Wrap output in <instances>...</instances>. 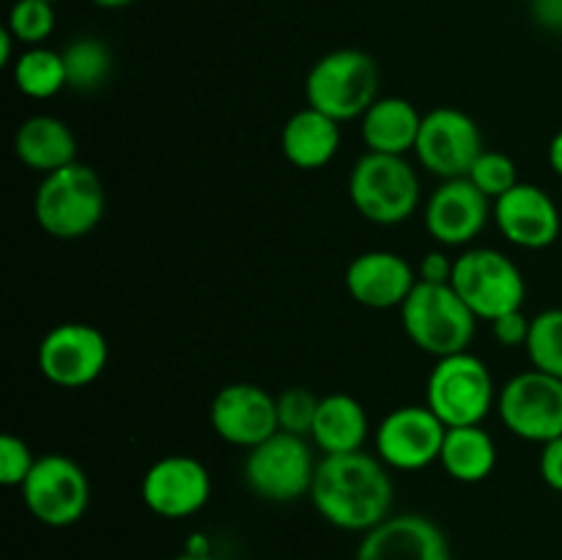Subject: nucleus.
I'll use <instances>...</instances> for the list:
<instances>
[{"instance_id": "obj_16", "label": "nucleus", "mask_w": 562, "mask_h": 560, "mask_svg": "<svg viewBox=\"0 0 562 560\" xmlns=\"http://www.w3.org/2000/svg\"><path fill=\"white\" fill-rule=\"evenodd\" d=\"M494 217V201L483 195L470 179H445L428 195L423 223L434 242L445 247H464L475 242Z\"/></svg>"}, {"instance_id": "obj_24", "label": "nucleus", "mask_w": 562, "mask_h": 560, "mask_svg": "<svg viewBox=\"0 0 562 560\" xmlns=\"http://www.w3.org/2000/svg\"><path fill=\"white\" fill-rule=\"evenodd\" d=\"M439 464L453 481L481 483L497 467V443L483 426L448 428Z\"/></svg>"}, {"instance_id": "obj_17", "label": "nucleus", "mask_w": 562, "mask_h": 560, "mask_svg": "<svg viewBox=\"0 0 562 560\" xmlns=\"http://www.w3.org/2000/svg\"><path fill=\"white\" fill-rule=\"evenodd\" d=\"M494 223L510 245L521 250H543L554 245L562 228L554 198L538 184H519L494 201Z\"/></svg>"}, {"instance_id": "obj_11", "label": "nucleus", "mask_w": 562, "mask_h": 560, "mask_svg": "<svg viewBox=\"0 0 562 560\" xmlns=\"http://www.w3.org/2000/svg\"><path fill=\"white\" fill-rule=\"evenodd\" d=\"M110 360V346L102 329L93 324H55L42 338L36 366L49 384L64 390L88 388L102 377Z\"/></svg>"}, {"instance_id": "obj_6", "label": "nucleus", "mask_w": 562, "mask_h": 560, "mask_svg": "<svg viewBox=\"0 0 562 560\" xmlns=\"http://www.w3.org/2000/svg\"><path fill=\"white\" fill-rule=\"evenodd\" d=\"M497 395L492 371L470 349L437 357L428 373L426 406L448 428L483 426Z\"/></svg>"}, {"instance_id": "obj_25", "label": "nucleus", "mask_w": 562, "mask_h": 560, "mask_svg": "<svg viewBox=\"0 0 562 560\" xmlns=\"http://www.w3.org/2000/svg\"><path fill=\"white\" fill-rule=\"evenodd\" d=\"M11 80L16 91L27 99H53L66 88V64L64 53L49 47H25L20 49L11 64Z\"/></svg>"}, {"instance_id": "obj_21", "label": "nucleus", "mask_w": 562, "mask_h": 560, "mask_svg": "<svg viewBox=\"0 0 562 560\" xmlns=\"http://www.w3.org/2000/svg\"><path fill=\"white\" fill-rule=\"evenodd\" d=\"M420 126L423 113L415 102L404 97H379L360 119L368 152L398 154V157L415 152Z\"/></svg>"}, {"instance_id": "obj_22", "label": "nucleus", "mask_w": 562, "mask_h": 560, "mask_svg": "<svg viewBox=\"0 0 562 560\" xmlns=\"http://www.w3.org/2000/svg\"><path fill=\"white\" fill-rule=\"evenodd\" d=\"M283 157L300 170H318L335 159L340 148V124L316 108H302L285 121L280 135Z\"/></svg>"}, {"instance_id": "obj_3", "label": "nucleus", "mask_w": 562, "mask_h": 560, "mask_svg": "<svg viewBox=\"0 0 562 560\" xmlns=\"http://www.w3.org/2000/svg\"><path fill=\"white\" fill-rule=\"evenodd\" d=\"M401 311V324L412 344L431 357L470 349L477 316L450 283H420L412 289Z\"/></svg>"}, {"instance_id": "obj_18", "label": "nucleus", "mask_w": 562, "mask_h": 560, "mask_svg": "<svg viewBox=\"0 0 562 560\" xmlns=\"http://www.w3.org/2000/svg\"><path fill=\"white\" fill-rule=\"evenodd\" d=\"M355 560H453L448 536L423 514H390L362 533Z\"/></svg>"}, {"instance_id": "obj_20", "label": "nucleus", "mask_w": 562, "mask_h": 560, "mask_svg": "<svg viewBox=\"0 0 562 560\" xmlns=\"http://www.w3.org/2000/svg\"><path fill=\"white\" fill-rule=\"evenodd\" d=\"M14 154L22 165L47 176L77 163V137L66 121L38 113L16 126Z\"/></svg>"}, {"instance_id": "obj_39", "label": "nucleus", "mask_w": 562, "mask_h": 560, "mask_svg": "<svg viewBox=\"0 0 562 560\" xmlns=\"http://www.w3.org/2000/svg\"><path fill=\"white\" fill-rule=\"evenodd\" d=\"M173 560H214V558L209 552H201V549H190V552L179 555V558H173Z\"/></svg>"}, {"instance_id": "obj_26", "label": "nucleus", "mask_w": 562, "mask_h": 560, "mask_svg": "<svg viewBox=\"0 0 562 560\" xmlns=\"http://www.w3.org/2000/svg\"><path fill=\"white\" fill-rule=\"evenodd\" d=\"M66 88L77 93H93L113 75V53L97 36L71 38L64 49Z\"/></svg>"}, {"instance_id": "obj_28", "label": "nucleus", "mask_w": 562, "mask_h": 560, "mask_svg": "<svg viewBox=\"0 0 562 560\" xmlns=\"http://www.w3.org/2000/svg\"><path fill=\"white\" fill-rule=\"evenodd\" d=\"M5 27L20 47H42L55 31V9L47 0H14Z\"/></svg>"}, {"instance_id": "obj_30", "label": "nucleus", "mask_w": 562, "mask_h": 560, "mask_svg": "<svg viewBox=\"0 0 562 560\" xmlns=\"http://www.w3.org/2000/svg\"><path fill=\"white\" fill-rule=\"evenodd\" d=\"M318 395L307 388H289L278 395V421L280 432L311 437L313 421L318 412Z\"/></svg>"}, {"instance_id": "obj_5", "label": "nucleus", "mask_w": 562, "mask_h": 560, "mask_svg": "<svg viewBox=\"0 0 562 560\" xmlns=\"http://www.w3.org/2000/svg\"><path fill=\"white\" fill-rule=\"evenodd\" d=\"M307 104L338 124L362 119L379 99V66L366 49L340 47L322 55L305 77Z\"/></svg>"}, {"instance_id": "obj_29", "label": "nucleus", "mask_w": 562, "mask_h": 560, "mask_svg": "<svg viewBox=\"0 0 562 560\" xmlns=\"http://www.w3.org/2000/svg\"><path fill=\"white\" fill-rule=\"evenodd\" d=\"M467 179H470L483 195L492 198V201H497L499 195H505V192L514 190V187L519 184L514 159L503 152H492V148H486V152L475 159V165H472V170L467 173Z\"/></svg>"}, {"instance_id": "obj_32", "label": "nucleus", "mask_w": 562, "mask_h": 560, "mask_svg": "<svg viewBox=\"0 0 562 560\" xmlns=\"http://www.w3.org/2000/svg\"><path fill=\"white\" fill-rule=\"evenodd\" d=\"M530 322L532 318L525 316V311L505 313V316L494 318L492 322V335L499 346L505 349H516V346L527 344V335H530Z\"/></svg>"}, {"instance_id": "obj_34", "label": "nucleus", "mask_w": 562, "mask_h": 560, "mask_svg": "<svg viewBox=\"0 0 562 560\" xmlns=\"http://www.w3.org/2000/svg\"><path fill=\"white\" fill-rule=\"evenodd\" d=\"M538 472H541L543 483H547L549 489H554V492L562 494V437L541 445Z\"/></svg>"}, {"instance_id": "obj_7", "label": "nucleus", "mask_w": 562, "mask_h": 560, "mask_svg": "<svg viewBox=\"0 0 562 560\" xmlns=\"http://www.w3.org/2000/svg\"><path fill=\"white\" fill-rule=\"evenodd\" d=\"M450 285L477 318L505 316L525 307L527 280L521 269L494 247H470L456 258Z\"/></svg>"}, {"instance_id": "obj_2", "label": "nucleus", "mask_w": 562, "mask_h": 560, "mask_svg": "<svg viewBox=\"0 0 562 560\" xmlns=\"http://www.w3.org/2000/svg\"><path fill=\"white\" fill-rule=\"evenodd\" d=\"M108 195L93 168L71 163L42 176L33 195V217L53 239H82L104 217Z\"/></svg>"}, {"instance_id": "obj_36", "label": "nucleus", "mask_w": 562, "mask_h": 560, "mask_svg": "<svg viewBox=\"0 0 562 560\" xmlns=\"http://www.w3.org/2000/svg\"><path fill=\"white\" fill-rule=\"evenodd\" d=\"M14 44H20V42L11 36L9 27H3V31H0V64H3V66H11L16 60L14 58Z\"/></svg>"}, {"instance_id": "obj_27", "label": "nucleus", "mask_w": 562, "mask_h": 560, "mask_svg": "<svg viewBox=\"0 0 562 560\" xmlns=\"http://www.w3.org/2000/svg\"><path fill=\"white\" fill-rule=\"evenodd\" d=\"M525 349L532 368L562 379V307H549L532 316Z\"/></svg>"}, {"instance_id": "obj_31", "label": "nucleus", "mask_w": 562, "mask_h": 560, "mask_svg": "<svg viewBox=\"0 0 562 560\" xmlns=\"http://www.w3.org/2000/svg\"><path fill=\"white\" fill-rule=\"evenodd\" d=\"M38 456L31 453V445L16 434H3L0 437V483L3 486H22L31 475Z\"/></svg>"}, {"instance_id": "obj_15", "label": "nucleus", "mask_w": 562, "mask_h": 560, "mask_svg": "<svg viewBox=\"0 0 562 560\" xmlns=\"http://www.w3.org/2000/svg\"><path fill=\"white\" fill-rule=\"evenodd\" d=\"M209 423L223 443L250 450L280 432L278 395L252 382L225 384L212 399Z\"/></svg>"}, {"instance_id": "obj_23", "label": "nucleus", "mask_w": 562, "mask_h": 560, "mask_svg": "<svg viewBox=\"0 0 562 560\" xmlns=\"http://www.w3.org/2000/svg\"><path fill=\"white\" fill-rule=\"evenodd\" d=\"M368 434H371V421H368L366 406L355 395L329 393L318 401L311 437L324 456L362 450Z\"/></svg>"}, {"instance_id": "obj_13", "label": "nucleus", "mask_w": 562, "mask_h": 560, "mask_svg": "<svg viewBox=\"0 0 562 560\" xmlns=\"http://www.w3.org/2000/svg\"><path fill=\"white\" fill-rule=\"evenodd\" d=\"M448 426L426 404H406L387 412L376 426V456L401 472H417L439 461Z\"/></svg>"}, {"instance_id": "obj_19", "label": "nucleus", "mask_w": 562, "mask_h": 560, "mask_svg": "<svg viewBox=\"0 0 562 560\" xmlns=\"http://www.w3.org/2000/svg\"><path fill=\"white\" fill-rule=\"evenodd\" d=\"M417 269L401 253L368 250L346 267V291L371 311H393L406 302L417 285Z\"/></svg>"}, {"instance_id": "obj_14", "label": "nucleus", "mask_w": 562, "mask_h": 560, "mask_svg": "<svg viewBox=\"0 0 562 560\" xmlns=\"http://www.w3.org/2000/svg\"><path fill=\"white\" fill-rule=\"evenodd\" d=\"M140 497L143 505L162 519H187L206 508L212 497V475L195 456H162L143 475Z\"/></svg>"}, {"instance_id": "obj_4", "label": "nucleus", "mask_w": 562, "mask_h": 560, "mask_svg": "<svg viewBox=\"0 0 562 560\" xmlns=\"http://www.w3.org/2000/svg\"><path fill=\"white\" fill-rule=\"evenodd\" d=\"M349 198L368 223L401 225L420 206V176L406 157L366 152L351 168Z\"/></svg>"}, {"instance_id": "obj_8", "label": "nucleus", "mask_w": 562, "mask_h": 560, "mask_svg": "<svg viewBox=\"0 0 562 560\" xmlns=\"http://www.w3.org/2000/svg\"><path fill=\"white\" fill-rule=\"evenodd\" d=\"M316 467L318 461L307 437L278 432L267 443L247 450L245 481L256 497L269 503H296L311 494Z\"/></svg>"}, {"instance_id": "obj_35", "label": "nucleus", "mask_w": 562, "mask_h": 560, "mask_svg": "<svg viewBox=\"0 0 562 560\" xmlns=\"http://www.w3.org/2000/svg\"><path fill=\"white\" fill-rule=\"evenodd\" d=\"M530 14L543 31L562 33V0H530Z\"/></svg>"}, {"instance_id": "obj_33", "label": "nucleus", "mask_w": 562, "mask_h": 560, "mask_svg": "<svg viewBox=\"0 0 562 560\" xmlns=\"http://www.w3.org/2000/svg\"><path fill=\"white\" fill-rule=\"evenodd\" d=\"M453 267L456 258L445 256L442 250H431L420 258V264H417V278H420V283H450Z\"/></svg>"}, {"instance_id": "obj_9", "label": "nucleus", "mask_w": 562, "mask_h": 560, "mask_svg": "<svg viewBox=\"0 0 562 560\" xmlns=\"http://www.w3.org/2000/svg\"><path fill=\"white\" fill-rule=\"evenodd\" d=\"M20 492L33 519L47 527L75 525L91 505V481L66 453L38 456Z\"/></svg>"}, {"instance_id": "obj_40", "label": "nucleus", "mask_w": 562, "mask_h": 560, "mask_svg": "<svg viewBox=\"0 0 562 560\" xmlns=\"http://www.w3.org/2000/svg\"><path fill=\"white\" fill-rule=\"evenodd\" d=\"M47 3H55V0H47Z\"/></svg>"}, {"instance_id": "obj_10", "label": "nucleus", "mask_w": 562, "mask_h": 560, "mask_svg": "<svg viewBox=\"0 0 562 560\" xmlns=\"http://www.w3.org/2000/svg\"><path fill=\"white\" fill-rule=\"evenodd\" d=\"M503 426L514 437L547 445L562 437V379L530 368L505 382L497 395Z\"/></svg>"}, {"instance_id": "obj_12", "label": "nucleus", "mask_w": 562, "mask_h": 560, "mask_svg": "<svg viewBox=\"0 0 562 560\" xmlns=\"http://www.w3.org/2000/svg\"><path fill=\"white\" fill-rule=\"evenodd\" d=\"M486 152L477 121L459 108H434L423 113L417 135V163L437 179H464Z\"/></svg>"}, {"instance_id": "obj_38", "label": "nucleus", "mask_w": 562, "mask_h": 560, "mask_svg": "<svg viewBox=\"0 0 562 560\" xmlns=\"http://www.w3.org/2000/svg\"><path fill=\"white\" fill-rule=\"evenodd\" d=\"M93 5H99V9H108V11H119V9H126V5H132L135 0H91Z\"/></svg>"}, {"instance_id": "obj_1", "label": "nucleus", "mask_w": 562, "mask_h": 560, "mask_svg": "<svg viewBox=\"0 0 562 560\" xmlns=\"http://www.w3.org/2000/svg\"><path fill=\"white\" fill-rule=\"evenodd\" d=\"M307 497L324 522L346 533H368L393 511L395 486L379 456L355 450L318 459Z\"/></svg>"}, {"instance_id": "obj_37", "label": "nucleus", "mask_w": 562, "mask_h": 560, "mask_svg": "<svg viewBox=\"0 0 562 560\" xmlns=\"http://www.w3.org/2000/svg\"><path fill=\"white\" fill-rule=\"evenodd\" d=\"M549 165H552L554 173L562 179V130L552 137V143H549Z\"/></svg>"}]
</instances>
